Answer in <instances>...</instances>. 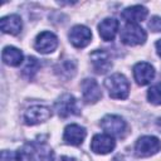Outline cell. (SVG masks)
<instances>
[{"mask_svg":"<svg viewBox=\"0 0 161 161\" xmlns=\"http://www.w3.org/2000/svg\"><path fill=\"white\" fill-rule=\"evenodd\" d=\"M16 161H54V152L45 141H30L16 152Z\"/></svg>","mask_w":161,"mask_h":161,"instance_id":"1","label":"cell"},{"mask_svg":"<svg viewBox=\"0 0 161 161\" xmlns=\"http://www.w3.org/2000/svg\"><path fill=\"white\" fill-rule=\"evenodd\" d=\"M104 87L108 91L109 97L114 99H126L130 93V83L127 78L121 73H114L106 78Z\"/></svg>","mask_w":161,"mask_h":161,"instance_id":"2","label":"cell"},{"mask_svg":"<svg viewBox=\"0 0 161 161\" xmlns=\"http://www.w3.org/2000/svg\"><path fill=\"white\" fill-rule=\"evenodd\" d=\"M101 127L103 131L109 136L123 137L127 132V123L126 121L117 114H107L101 121Z\"/></svg>","mask_w":161,"mask_h":161,"instance_id":"3","label":"cell"},{"mask_svg":"<svg viewBox=\"0 0 161 161\" xmlns=\"http://www.w3.org/2000/svg\"><path fill=\"white\" fill-rule=\"evenodd\" d=\"M161 148V142L155 136H142L135 143V153L137 157H148Z\"/></svg>","mask_w":161,"mask_h":161,"instance_id":"4","label":"cell"},{"mask_svg":"<svg viewBox=\"0 0 161 161\" xmlns=\"http://www.w3.org/2000/svg\"><path fill=\"white\" fill-rule=\"evenodd\" d=\"M146 31L137 24H127L121 31V40L126 45H140L146 42Z\"/></svg>","mask_w":161,"mask_h":161,"instance_id":"5","label":"cell"},{"mask_svg":"<svg viewBox=\"0 0 161 161\" xmlns=\"http://www.w3.org/2000/svg\"><path fill=\"white\" fill-rule=\"evenodd\" d=\"M54 108H55L58 116L62 117V118H67L69 116H73V114H78L79 113V109H78V106H77V101L69 93L62 94L58 98V101L55 102Z\"/></svg>","mask_w":161,"mask_h":161,"instance_id":"6","label":"cell"},{"mask_svg":"<svg viewBox=\"0 0 161 161\" xmlns=\"http://www.w3.org/2000/svg\"><path fill=\"white\" fill-rule=\"evenodd\" d=\"M52 117V111L47 106L42 104H34L29 107L24 113V122L29 126L39 125L42 122H45Z\"/></svg>","mask_w":161,"mask_h":161,"instance_id":"7","label":"cell"},{"mask_svg":"<svg viewBox=\"0 0 161 161\" xmlns=\"http://www.w3.org/2000/svg\"><path fill=\"white\" fill-rule=\"evenodd\" d=\"M58 47V38L52 31H42L36 35L34 42V48L42 54H49L54 52Z\"/></svg>","mask_w":161,"mask_h":161,"instance_id":"8","label":"cell"},{"mask_svg":"<svg viewBox=\"0 0 161 161\" xmlns=\"http://www.w3.org/2000/svg\"><path fill=\"white\" fill-rule=\"evenodd\" d=\"M114 146H116L114 138L107 133H98L93 136L91 141V150L98 155L109 153L114 148Z\"/></svg>","mask_w":161,"mask_h":161,"instance_id":"9","label":"cell"},{"mask_svg":"<svg viewBox=\"0 0 161 161\" xmlns=\"http://www.w3.org/2000/svg\"><path fill=\"white\" fill-rule=\"evenodd\" d=\"M83 101L86 103H96L102 98V91L99 84L93 78H86L80 83Z\"/></svg>","mask_w":161,"mask_h":161,"instance_id":"10","label":"cell"},{"mask_svg":"<svg viewBox=\"0 0 161 161\" xmlns=\"http://www.w3.org/2000/svg\"><path fill=\"white\" fill-rule=\"evenodd\" d=\"M91 63L96 73L104 74L112 68V60L106 50L97 49L91 53Z\"/></svg>","mask_w":161,"mask_h":161,"instance_id":"11","label":"cell"},{"mask_svg":"<svg viewBox=\"0 0 161 161\" xmlns=\"http://www.w3.org/2000/svg\"><path fill=\"white\" fill-rule=\"evenodd\" d=\"M69 40L70 43L75 47V48H84L87 47L89 43H91V39H92V33L91 30L84 26V25H74L69 34Z\"/></svg>","mask_w":161,"mask_h":161,"instance_id":"12","label":"cell"},{"mask_svg":"<svg viewBox=\"0 0 161 161\" xmlns=\"http://www.w3.org/2000/svg\"><path fill=\"white\" fill-rule=\"evenodd\" d=\"M87 136V131L84 127L72 123L68 125L64 128V133H63V140L67 145H72V146H79L82 145V142L84 141Z\"/></svg>","mask_w":161,"mask_h":161,"instance_id":"13","label":"cell"},{"mask_svg":"<svg viewBox=\"0 0 161 161\" xmlns=\"http://www.w3.org/2000/svg\"><path fill=\"white\" fill-rule=\"evenodd\" d=\"M155 77V69L150 63L140 62L133 67V78L138 86L148 84Z\"/></svg>","mask_w":161,"mask_h":161,"instance_id":"14","label":"cell"},{"mask_svg":"<svg viewBox=\"0 0 161 161\" xmlns=\"http://www.w3.org/2000/svg\"><path fill=\"white\" fill-rule=\"evenodd\" d=\"M118 28H119V23H118L117 19L106 18L98 24L99 36L106 42H111V40L114 39V36H116V34L118 31Z\"/></svg>","mask_w":161,"mask_h":161,"instance_id":"15","label":"cell"},{"mask_svg":"<svg viewBox=\"0 0 161 161\" xmlns=\"http://www.w3.org/2000/svg\"><path fill=\"white\" fill-rule=\"evenodd\" d=\"M147 14H148V11H147V9L145 6H142V5H133V6L126 8L121 13V16H122V19L127 24H136L138 21L145 20Z\"/></svg>","mask_w":161,"mask_h":161,"instance_id":"16","label":"cell"},{"mask_svg":"<svg viewBox=\"0 0 161 161\" xmlns=\"http://www.w3.org/2000/svg\"><path fill=\"white\" fill-rule=\"evenodd\" d=\"M0 28L3 30V33L6 34H11V35H16L21 31L23 29V21L21 18L16 14H11L8 16L1 18L0 20Z\"/></svg>","mask_w":161,"mask_h":161,"instance_id":"17","label":"cell"},{"mask_svg":"<svg viewBox=\"0 0 161 161\" xmlns=\"http://www.w3.org/2000/svg\"><path fill=\"white\" fill-rule=\"evenodd\" d=\"M3 62L10 67H16L23 63V53L15 47H5L1 53Z\"/></svg>","mask_w":161,"mask_h":161,"instance_id":"18","label":"cell"},{"mask_svg":"<svg viewBox=\"0 0 161 161\" xmlns=\"http://www.w3.org/2000/svg\"><path fill=\"white\" fill-rule=\"evenodd\" d=\"M75 69H77V65L73 59H65V60L60 62L58 64V67L55 68L57 73L64 78H72L75 74Z\"/></svg>","mask_w":161,"mask_h":161,"instance_id":"19","label":"cell"},{"mask_svg":"<svg viewBox=\"0 0 161 161\" xmlns=\"http://www.w3.org/2000/svg\"><path fill=\"white\" fill-rule=\"evenodd\" d=\"M39 68H40L39 60H38L35 57H28V58H26V62H25V64H24V67H23L21 73H23V75H24L25 78L31 79V78L36 74V72L39 70Z\"/></svg>","mask_w":161,"mask_h":161,"instance_id":"20","label":"cell"},{"mask_svg":"<svg viewBox=\"0 0 161 161\" xmlns=\"http://www.w3.org/2000/svg\"><path fill=\"white\" fill-rule=\"evenodd\" d=\"M147 99L152 104H161V83L152 86L147 91Z\"/></svg>","mask_w":161,"mask_h":161,"instance_id":"21","label":"cell"},{"mask_svg":"<svg viewBox=\"0 0 161 161\" xmlns=\"http://www.w3.org/2000/svg\"><path fill=\"white\" fill-rule=\"evenodd\" d=\"M148 28L155 33H160L161 31V16H152L148 21Z\"/></svg>","mask_w":161,"mask_h":161,"instance_id":"22","label":"cell"},{"mask_svg":"<svg viewBox=\"0 0 161 161\" xmlns=\"http://www.w3.org/2000/svg\"><path fill=\"white\" fill-rule=\"evenodd\" d=\"M54 161H82V160H79V158H77V157H74V156L63 155V156H60L58 160H54Z\"/></svg>","mask_w":161,"mask_h":161,"instance_id":"23","label":"cell"},{"mask_svg":"<svg viewBox=\"0 0 161 161\" xmlns=\"http://www.w3.org/2000/svg\"><path fill=\"white\" fill-rule=\"evenodd\" d=\"M156 50H157V54L161 57V39H158L157 42H156Z\"/></svg>","mask_w":161,"mask_h":161,"instance_id":"24","label":"cell"},{"mask_svg":"<svg viewBox=\"0 0 161 161\" xmlns=\"http://www.w3.org/2000/svg\"><path fill=\"white\" fill-rule=\"evenodd\" d=\"M156 126H157V128H158L160 132H161V118H157V121H156Z\"/></svg>","mask_w":161,"mask_h":161,"instance_id":"25","label":"cell"},{"mask_svg":"<svg viewBox=\"0 0 161 161\" xmlns=\"http://www.w3.org/2000/svg\"><path fill=\"white\" fill-rule=\"evenodd\" d=\"M112 161H123V157L118 155V156H116V157H113V160H112Z\"/></svg>","mask_w":161,"mask_h":161,"instance_id":"26","label":"cell"}]
</instances>
